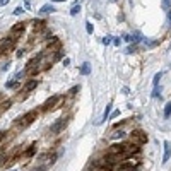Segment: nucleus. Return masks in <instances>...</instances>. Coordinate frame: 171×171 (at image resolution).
<instances>
[{
  "label": "nucleus",
  "instance_id": "nucleus-1",
  "mask_svg": "<svg viewBox=\"0 0 171 171\" xmlns=\"http://www.w3.org/2000/svg\"><path fill=\"white\" fill-rule=\"evenodd\" d=\"M38 116V110H31V111H27L24 116H21V118L17 120V125L21 127V128H26V127H29L31 123L36 120Z\"/></svg>",
  "mask_w": 171,
  "mask_h": 171
},
{
  "label": "nucleus",
  "instance_id": "nucleus-2",
  "mask_svg": "<svg viewBox=\"0 0 171 171\" xmlns=\"http://www.w3.org/2000/svg\"><path fill=\"white\" fill-rule=\"evenodd\" d=\"M130 139H132L134 144L140 145V144H145V142H147V134H144L142 130H134L130 134Z\"/></svg>",
  "mask_w": 171,
  "mask_h": 171
},
{
  "label": "nucleus",
  "instance_id": "nucleus-3",
  "mask_svg": "<svg viewBox=\"0 0 171 171\" xmlns=\"http://www.w3.org/2000/svg\"><path fill=\"white\" fill-rule=\"evenodd\" d=\"M67 123H69V118H58L55 123L52 125V128H50V132H52L53 135H56V134H60V132L67 127Z\"/></svg>",
  "mask_w": 171,
  "mask_h": 171
},
{
  "label": "nucleus",
  "instance_id": "nucleus-4",
  "mask_svg": "<svg viewBox=\"0 0 171 171\" xmlns=\"http://www.w3.org/2000/svg\"><path fill=\"white\" fill-rule=\"evenodd\" d=\"M60 99V96H53V98H48V99L45 101V104H43V111H50L52 108H55L56 101Z\"/></svg>",
  "mask_w": 171,
  "mask_h": 171
},
{
  "label": "nucleus",
  "instance_id": "nucleus-5",
  "mask_svg": "<svg viewBox=\"0 0 171 171\" xmlns=\"http://www.w3.org/2000/svg\"><path fill=\"white\" fill-rule=\"evenodd\" d=\"M24 27H26V24H24V23H17L14 27H12V36H19V34L24 31Z\"/></svg>",
  "mask_w": 171,
  "mask_h": 171
},
{
  "label": "nucleus",
  "instance_id": "nucleus-6",
  "mask_svg": "<svg viewBox=\"0 0 171 171\" xmlns=\"http://www.w3.org/2000/svg\"><path fill=\"white\" fill-rule=\"evenodd\" d=\"M171 157V145L169 142H164V156H163V163H168Z\"/></svg>",
  "mask_w": 171,
  "mask_h": 171
},
{
  "label": "nucleus",
  "instance_id": "nucleus-7",
  "mask_svg": "<svg viewBox=\"0 0 171 171\" xmlns=\"http://www.w3.org/2000/svg\"><path fill=\"white\" fill-rule=\"evenodd\" d=\"M52 12H55V7H53L52 4H46V5H43V7L40 9V14H41V15H45V14H52Z\"/></svg>",
  "mask_w": 171,
  "mask_h": 171
},
{
  "label": "nucleus",
  "instance_id": "nucleus-8",
  "mask_svg": "<svg viewBox=\"0 0 171 171\" xmlns=\"http://www.w3.org/2000/svg\"><path fill=\"white\" fill-rule=\"evenodd\" d=\"M38 86V79H34V81H31V82H27L26 86H24V89H23V93H29V91H33L34 87Z\"/></svg>",
  "mask_w": 171,
  "mask_h": 171
},
{
  "label": "nucleus",
  "instance_id": "nucleus-9",
  "mask_svg": "<svg viewBox=\"0 0 171 171\" xmlns=\"http://www.w3.org/2000/svg\"><path fill=\"white\" fill-rule=\"evenodd\" d=\"M81 74H82V75H89V74H91V65H89L87 62L81 65Z\"/></svg>",
  "mask_w": 171,
  "mask_h": 171
},
{
  "label": "nucleus",
  "instance_id": "nucleus-10",
  "mask_svg": "<svg viewBox=\"0 0 171 171\" xmlns=\"http://www.w3.org/2000/svg\"><path fill=\"white\" fill-rule=\"evenodd\" d=\"M161 5H163V10L166 12H171V0H161Z\"/></svg>",
  "mask_w": 171,
  "mask_h": 171
},
{
  "label": "nucleus",
  "instance_id": "nucleus-11",
  "mask_svg": "<svg viewBox=\"0 0 171 171\" xmlns=\"http://www.w3.org/2000/svg\"><path fill=\"white\" fill-rule=\"evenodd\" d=\"M110 111H111V104H106V110H104V113H103V118H101V122H106V120L110 118Z\"/></svg>",
  "mask_w": 171,
  "mask_h": 171
},
{
  "label": "nucleus",
  "instance_id": "nucleus-12",
  "mask_svg": "<svg viewBox=\"0 0 171 171\" xmlns=\"http://www.w3.org/2000/svg\"><path fill=\"white\" fill-rule=\"evenodd\" d=\"M34 151H36V144H31L29 149H27L26 152H24V157H31L34 154Z\"/></svg>",
  "mask_w": 171,
  "mask_h": 171
},
{
  "label": "nucleus",
  "instance_id": "nucleus-13",
  "mask_svg": "<svg viewBox=\"0 0 171 171\" xmlns=\"http://www.w3.org/2000/svg\"><path fill=\"white\" fill-rule=\"evenodd\" d=\"M171 115V101H168L166 106H164V118H169Z\"/></svg>",
  "mask_w": 171,
  "mask_h": 171
},
{
  "label": "nucleus",
  "instance_id": "nucleus-14",
  "mask_svg": "<svg viewBox=\"0 0 171 171\" xmlns=\"http://www.w3.org/2000/svg\"><path fill=\"white\" fill-rule=\"evenodd\" d=\"M79 12H81V4H79V2H77V4H75L74 7L70 9V15H77Z\"/></svg>",
  "mask_w": 171,
  "mask_h": 171
},
{
  "label": "nucleus",
  "instance_id": "nucleus-15",
  "mask_svg": "<svg viewBox=\"0 0 171 171\" xmlns=\"http://www.w3.org/2000/svg\"><path fill=\"white\" fill-rule=\"evenodd\" d=\"M122 137H125V132L123 130H115L111 134V139H122Z\"/></svg>",
  "mask_w": 171,
  "mask_h": 171
},
{
  "label": "nucleus",
  "instance_id": "nucleus-16",
  "mask_svg": "<svg viewBox=\"0 0 171 171\" xmlns=\"http://www.w3.org/2000/svg\"><path fill=\"white\" fill-rule=\"evenodd\" d=\"M110 43H113V36H110V34H108V36H104V38H103V45L108 46Z\"/></svg>",
  "mask_w": 171,
  "mask_h": 171
},
{
  "label": "nucleus",
  "instance_id": "nucleus-17",
  "mask_svg": "<svg viewBox=\"0 0 171 171\" xmlns=\"http://www.w3.org/2000/svg\"><path fill=\"white\" fill-rule=\"evenodd\" d=\"M161 75H163V74H161V72H157V74L154 75V81H152L154 87H156V86H159V79H161Z\"/></svg>",
  "mask_w": 171,
  "mask_h": 171
},
{
  "label": "nucleus",
  "instance_id": "nucleus-18",
  "mask_svg": "<svg viewBox=\"0 0 171 171\" xmlns=\"http://www.w3.org/2000/svg\"><path fill=\"white\" fill-rule=\"evenodd\" d=\"M159 96H161V87H159V86H156L154 91H152V98H159Z\"/></svg>",
  "mask_w": 171,
  "mask_h": 171
},
{
  "label": "nucleus",
  "instance_id": "nucleus-19",
  "mask_svg": "<svg viewBox=\"0 0 171 171\" xmlns=\"http://www.w3.org/2000/svg\"><path fill=\"white\" fill-rule=\"evenodd\" d=\"M93 29H94V27H93V24H91L89 21H87V23H86V31H87V33L91 34V33H93Z\"/></svg>",
  "mask_w": 171,
  "mask_h": 171
},
{
  "label": "nucleus",
  "instance_id": "nucleus-20",
  "mask_svg": "<svg viewBox=\"0 0 171 171\" xmlns=\"http://www.w3.org/2000/svg\"><path fill=\"white\" fill-rule=\"evenodd\" d=\"M5 87H17V82H15V81H9V82H5Z\"/></svg>",
  "mask_w": 171,
  "mask_h": 171
},
{
  "label": "nucleus",
  "instance_id": "nucleus-21",
  "mask_svg": "<svg viewBox=\"0 0 171 171\" xmlns=\"http://www.w3.org/2000/svg\"><path fill=\"white\" fill-rule=\"evenodd\" d=\"M23 12H24V9H23V7H17V9L14 10V14H15V15H21Z\"/></svg>",
  "mask_w": 171,
  "mask_h": 171
},
{
  "label": "nucleus",
  "instance_id": "nucleus-22",
  "mask_svg": "<svg viewBox=\"0 0 171 171\" xmlns=\"http://www.w3.org/2000/svg\"><path fill=\"white\" fill-rule=\"evenodd\" d=\"M113 45H115V46H120V45H122V40H120V38H115V40H113Z\"/></svg>",
  "mask_w": 171,
  "mask_h": 171
},
{
  "label": "nucleus",
  "instance_id": "nucleus-23",
  "mask_svg": "<svg viewBox=\"0 0 171 171\" xmlns=\"http://www.w3.org/2000/svg\"><path fill=\"white\" fill-rule=\"evenodd\" d=\"M9 4V0H0V7H2V5H7Z\"/></svg>",
  "mask_w": 171,
  "mask_h": 171
},
{
  "label": "nucleus",
  "instance_id": "nucleus-24",
  "mask_svg": "<svg viewBox=\"0 0 171 171\" xmlns=\"http://www.w3.org/2000/svg\"><path fill=\"white\" fill-rule=\"evenodd\" d=\"M168 21H169V27H171V12H168Z\"/></svg>",
  "mask_w": 171,
  "mask_h": 171
},
{
  "label": "nucleus",
  "instance_id": "nucleus-25",
  "mask_svg": "<svg viewBox=\"0 0 171 171\" xmlns=\"http://www.w3.org/2000/svg\"><path fill=\"white\" fill-rule=\"evenodd\" d=\"M4 134H5V132H0V140H2V137H4Z\"/></svg>",
  "mask_w": 171,
  "mask_h": 171
},
{
  "label": "nucleus",
  "instance_id": "nucleus-26",
  "mask_svg": "<svg viewBox=\"0 0 171 171\" xmlns=\"http://www.w3.org/2000/svg\"><path fill=\"white\" fill-rule=\"evenodd\" d=\"M52 2H65V0H52Z\"/></svg>",
  "mask_w": 171,
  "mask_h": 171
},
{
  "label": "nucleus",
  "instance_id": "nucleus-27",
  "mask_svg": "<svg viewBox=\"0 0 171 171\" xmlns=\"http://www.w3.org/2000/svg\"><path fill=\"white\" fill-rule=\"evenodd\" d=\"M2 99H4V96H2V94H0V101H2Z\"/></svg>",
  "mask_w": 171,
  "mask_h": 171
},
{
  "label": "nucleus",
  "instance_id": "nucleus-28",
  "mask_svg": "<svg viewBox=\"0 0 171 171\" xmlns=\"http://www.w3.org/2000/svg\"><path fill=\"white\" fill-rule=\"evenodd\" d=\"M12 171H15V169H12Z\"/></svg>",
  "mask_w": 171,
  "mask_h": 171
}]
</instances>
